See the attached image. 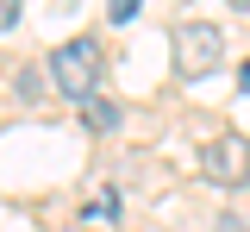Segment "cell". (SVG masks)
I'll list each match as a JSON object with an SVG mask.
<instances>
[{
	"label": "cell",
	"mask_w": 250,
	"mask_h": 232,
	"mask_svg": "<svg viewBox=\"0 0 250 232\" xmlns=\"http://www.w3.org/2000/svg\"><path fill=\"white\" fill-rule=\"evenodd\" d=\"M50 88L69 94L75 107L88 94H100V44H94V38H69V44L50 50Z\"/></svg>",
	"instance_id": "1"
},
{
	"label": "cell",
	"mask_w": 250,
	"mask_h": 232,
	"mask_svg": "<svg viewBox=\"0 0 250 232\" xmlns=\"http://www.w3.org/2000/svg\"><path fill=\"white\" fill-rule=\"evenodd\" d=\"M219 63H225V32H219L213 19H188L182 32H175V75L200 82V75H213Z\"/></svg>",
	"instance_id": "2"
},
{
	"label": "cell",
	"mask_w": 250,
	"mask_h": 232,
	"mask_svg": "<svg viewBox=\"0 0 250 232\" xmlns=\"http://www.w3.org/2000/svg\"><path fill=\"white\" fill-rule=\"evenodd\" d=\"M200 169L213 176V182H244L250 176V138H238V132H219V138H207L200 144Z\"/></svg>",
	"instance_id": "3"
},
{
	"label": "cell",
	"mask_w": 250,
	"mask_h": 232,
	"mask_svg": "<svg viewBox=\"0 0 250 232\" xmlns=\"http://www.w3.org/2000/svg\"><path fill=\"white\" fill-rule=\"evenodd\" d=\"M82 119H88V132H119V107L106 94H88L82 100Z\"/></svg>",
	"instance_id": "4"
},
{
	"label": "cell",
	"mask_w": 250,
	"mask_h": 232,
	"mask_svg": "<svg viewBox=\"0 0 250 232\" xmlns=\"http://www.w3.org/2000/svg\"><path fill=\"white\" fill-rule=\"evenodd\" d=\"M13 88H19V100H38V94H44V75H38V69H19Z\"/></svg>",
	"instance_id": "5"
},
{
	"label": "cell",
	"mask_w": 250,
	"mask_h": 232,
	"mask_svg": "<svg viewBox=\"0 0 250 232\" xmlns=\"http://www.w3.org/2000/svg\"><path fill=\"white\" fill-rule=\"evenodd\" d=\"M94 220H113V213H119V195H113V188H100V195H94V207H88Z\"/></svg>",
	"instance_id": "6"
},
{
	"label": "cell",
	"mask_w": 250,
	"mask_h": 232,
	"mask_svg": "<svg viewBox=\"0 0 250 232\" xmlns=\"http://www.w3.org/2000/svg\"><path fill=\"white\" fill-rule=\"evenodd\" d=\"M138 6H144V0H106V13H113V25H125V19H138Z\"/></svg>",
	"instance_id": "7"
},
{
	"label": "cell",
	"mask_w": 250,
	"mask_h": 232,
	"mask_svg": "<svg viewBox=\"0 0 250 232\" xmlns=\"http://www.w3.org/2000/svg\"><path fill=\"white\" fill-rule=\"evenodd\" d=\"M213 232H250V226L238 220V213H219V220H213Z\"/></svg>",
	"instance_id": "8"
},
{
	"label": "cell",
	"mask_w": 250,
	"mask_h": 232,
	"mask_svg": "<svg viewBox=\"0 0 250 232\" xmlns=\"http://www.w3.org/2000/svg\"><path fill=\"white\" fill-rule=\"evenodd\" d=\"M6 25H19V0H0V32Z\"/></svg>",
	"instance_id": "9"
},
{
	"label": "cell",
	"mask_w": 250,
	"mask_h": 232,
	"mask_svg": "<svg viewBox=\"0 0 250 232\" xmlns=\"http://www.w3.org/2000/svg\"><path fill=\"white\" fill-rule=\"evenodd\" d=\"M238 88H244V94H250V57H244V69H238Z\"/></svg>",
	"instance_id": "10"
},
{
	"label": "cell",
	"mask_w": 250,
	"mask_h": 232,
	"mask_svg": "<svg viewBox=\"0 0 250 232\" xmlns=\"http://www.w3.org/2000/svg\"><path fill=\"white\" fill-rule=\"evenodd\" d=\"M225 6H231V13H250V0H225Z\"/></svg>",
	"instance_id": "11"
}]
</instances>
